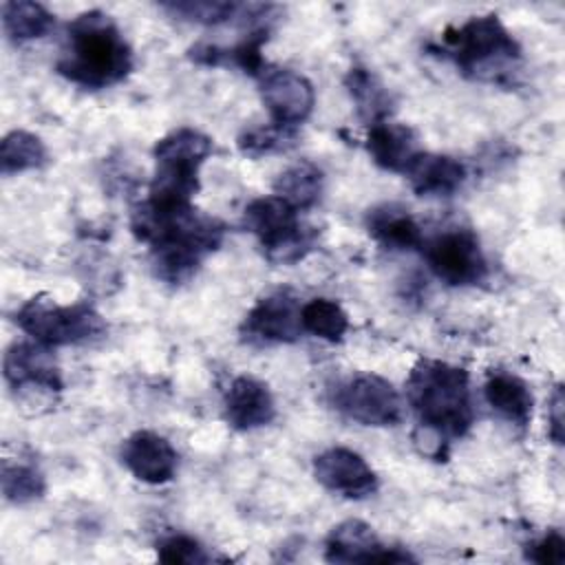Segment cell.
<instances>
[{"label": "cell", "mask_w": 565, "mask_h": 565, "mask_svg": "<svg viewBox=\"0 0 565 565\" xmlns=\"http://www.w3.org/2000/svg\"><path fill=\"white\" fill-rule=\"evenodd\" d=\"M294 132L289 128L276 126V124H260V126H252L247 130H243L236 139V146L243 154L247 157H263V154H271V152H280L287 146L294 143Z\"/></svg>", "instance_id": "obj_28"}, {"label": "cell", "mask_w": 565, "mask_h": 565, "mask_svg": "<svg viewBox=\"0 0 565 565\" xmlns=\"http://www.w3.org/2000/svg\"><path fill=\"white\" fill-rule=\"evenodd\" d=\"M2 494L9 503L24 505L35 499H40L46 490L44 475L38 470V466L29 461H11L2 459V475H0Z\"/></svg>", "instance_id": "obj_26"}, {"label": "cell", "mask_w": 565, "mask_h": 565, "mask_svg": "<svg viewBox=\"0 0 565 565\" xmlns=\"http://www.w3.org/2000/svg\"><path fill=\"white\" fill-rule=\"evenodd\" d=\"M243 225L256 236L265 258L274 265L300 263L316 249L318 230L276 194L258 196L243 210Z\"/></svg>", "instance_id": "obj_7"}, {"label": "cell", "mask_w": 565, "mask_h": 565, "mask_svg": "<svg viewBox=\"0 0 565 565\" xmlns=\"http://www.w3.org/2000/svg\"><path fill=\"white\" fill-rule=\"evenodd\" d=\"M212 154V139L192 128L181 126L163 135L154 148V172L148 196L163 205H188L199 192V170Z\"/></svg>", "instance_id": "obj_5"}, {"label": "cell", "mask_w": 565, "mask_h": 565, "mask_svg": "<svg viewBox=\"0 0 565 565\" xmlns=\"http://www.w3.org/2000/svg\"><path fill=\"white\" fill-rule=\"evenodd\" d=\"M406 399L417 415L413 435L417 450L446 461L452 439H461L475 422L468 371L444 360L422 358L406 377Z\"/></svg>", "instance_id": "obj_2"}, {"label": "cell", "mask_w": 565, "mask_h": 565, "mask_svg": "<svg viewBox=\"0 0 565 565\" xmlns=\"http://www.w3.org/2000/svg\"><path fill=\"white\" fill-rule=\"evenodd\" d=\"M256 79L271 124L296 130L313 113L316 90L302 73L267 66Z\"/></svg>", "instance_id": "obj_12"}, {"label": "cell", "mask_w": 565, "mask_h": 565, "mask_svg": "<svg viewBox=\"0 0 565 565\" xmlns=\"http://www.w3.org/2000/svg\"><path fill=\"white\" fill-rule=\"evenodd\" d=\"M2 371L15 397L26 406H46L64 388L51 347L35 340L13 342L4 351Z\"/></svg>", "instance_id": "obj_10"}, {"label": "cell", "mask_w": 565, "mask_h": 565, "mask_svg": "<svg viewBox=\"0 0 565 565\" xmlns=\"http://www.w3.org/2000/svg\"><path fill=\"white\" fill-rule=\"evenodd\" d=\"M135 64L117 22L99 11H82L66 24L55 71L82 88H108L124 82Z\"/></svg>", "instance_id": "obj_3"}, {"label": "cell", "mask_w": 565, "mask_h": 565, "mask_svg": "<svg viewBox=\"0 0 565 565\" xmlns=\"http://www.w3.org/2000/svg\"><path fill=\"white\" fill-rule=\"evenodd\" d=\"M55 24V15L40 2L9 0L2 2V29L9 40L26 42L44 38Z\"/></svg>", "instance_id": "obj_23"}, {"label": "cell", "mask_w": 565, "mask_h": 565, "mask_svg": "<svg viewBox=\"0 0 565 565\" xmlns=\"http://www.w3.org/2000/svg\"><path fill=\"white\" fill-rule=\"evenodd\" d=\"M563 386L558 384L550 399V413H547V435L556 446H563Z\"/></svg>", "instance_id": "obj_31"}, {"label": "cell", "mask_w": 565, "mask_h": 565, "mask_svg": "<svg viewBox=\"0 0 565 565\" xmlns=\"http://www.w3.org/2000/svg\"><path fill=\"white\" fill-rule=\"evenodd\" d=\"M223 415L234 430L247 433L274 422L276 402L263 380L236 375L223 395Z\"/></svg>", "instance_id": "obj_16"}, {"label": "cell", "mask_w": 565, "mask_h": 565, "mask_svg": "<svg viewBox=\"0 0 565 565\" xmlns=\"http://www.w3.org/2000/svg\"><path fill=\"white\" fill-rule=\"evenodd\" d=\"M130 232L150 247L152 271L168 285L188 282L225 238V225L192 203L163 205L150 199L132 210Z\"/></svg>", "instance_id": "obj_1"}, {"label": "cell", "mask_w": 565, "mask_h": 565, "mask_svg": "<svg viewBox=\"0 0 565 565\" xmlns=\"http://www.w3.org/2000/svg\"><path fill=\"white\" fill-rule=\"evenodd\" d=\"M313 477L322 488L347 499L371 497L380 486L377 475L366 459L344 446H331L316 455Z\"/></svg>", "instance_id": "obj_14"}, {"label": "cell", "mask_w": 565, "mask_h": 565, "mask_svg": "<svg viewBox=\"0 0 565 565\" xmlns=\"http://www.w3.org/2000/svg\"><path fill=\"white\" fill-rule=\"evenodd\" d=\"M324 558L329 563H415L417 558L402 547L380 541L373 527L360 519L338 523L324 541Z\"/></svg>", "instance_id": "obj_13"}, {"label": "cell", "mask_w": 565, "mask_h": 565, "mask_svg": "<svg viewBox=\"0 0 565 565\" xmlns=\"http://www.w3.org/2000/svg\"><path fill=\"white\" fill-rule=\"evenodd\" d=\"M157 558L168 565H203L212 556L207 550L188 534H170L157 543Z\"/></svg>", "instance_id": "obj_29"}, {"label": "cell", "mask_w": 565, "mask_h": 565, "mask_svg": "<svg viewBox=\"0 0 565 565\" xmlns=\"http://www.w3.org/2000/svg\"><path fill=\"white\" fill-rule=\"evenodd\" d=\"M364 227L369 236L391 252L422 249L424 232L413 214L397 203H382L366 212Z\"/></svg>", "instance_id": "obj_18"}, {"label": "cell", "mask_w": 565, "mask_h": 565, "mask_svg": "<svg viewBox=\"0 0 565 565\" xmlns=\"http://www.w3.org/2000/svg\"><path fill=\"white\" fill-rule=\"evenodd\" d=\"M170 15H177L179 20L216 26L223 22H230L238 15L241 4L227 2V0H170L159 4Z\"/></svg>", "instance_id": "obj_27"}, {"label": "cell", "mask_w": 565, "mask_h": 565, "mask_svg": "<svg viewBox=\"0 0 565 565\" xmlns=\"http://www.w3.org/2000/svg\"><path fill=\"white\" fill-rule=\"evenodd\" d=\"M302 331L327 340V342H342L349 331V316L340 302L331 298H311L300 309Z\"/></svg>", "instance_id": "obj_25"}, {"label": "cell", "mask_w": 565, "mask_h": 565, "mask_svg": "<svg viewBox=\"0 0 565 565\" xmlns=\"http://www.w3.org/2000/svg\"><path fill=\"white\" fill-rule=\"evenodd\" d=\"M344 86L355 104L358 117L366 126L380 124L391 117L395 106L393 95L375 73L364 66H351L344 75Z\"/></svg>", "instance_id": "obj_21"}, {"label": "cell", "mask_w": 565, "mask_h": 565, "mask_svg": "<svg viewBox=\"0 0 565 565\" xmlns=\"http://www.w3.org/2000/svg\"><path fill=\"white\" fill-rule=\"evenodd\" d=\"M331 406L351 422L362 426H397L404 419L399 391L382 375L353 373L329 388Z\"/></svg>", "instance_id": "obj_8"}, {"label": "cell", "mask_w": 565, "mask_h": 565, "mask_svg": "<svg viewBox=\"0 0 565 565\" xmlns=\"http://www.w3.org/2000/svg\"><path fill=\"white\" fill-rule=\"evenodd\" d=\"M439 44L441 55L472 79H501L521 60V44L497 13L472 15L459 26H446Z\"/></svg>", "instance_id": "obj_4"}, {"label": "cell", "mask_w": 565, "mask_h": 565, "mask_svg": "<svg viewBox=\"0 0 565 565\" xmlns=\"http://www.w3.org/2000/svg\"><path fill=\"white\" fill-rule=\"evenodd\" d=\"M322 190H324L322 170L309 159H302L285 168L274 181V194L298 212L311 210L320 201Z\"/></svg>", "instance_id": "obj_22"}, {"label": "cell", "mask_w": 565, "mask_h": 565, "mask_svg": "<svg viewBox=\"0 0 565 565\" xmlns=\"http://www.w3.org/2000/svg\"><path fill=\"white\" fill-rule=\"evenodd\" d=\"M366 152L377 168L404 174L422 152V146L417 132L411 126L384 119L369 126Z\"/></svg>", "instance_id": "obj_17"}, {"label": "cell", "mask_w": 565, "mask_h": 565, "mask_svg": "<svg viewBox=\"0 0 565 565\" xmlns=\"http://www.w3.org/2000/svg\"><path fill=\"white\" fill-rule=\"evenodd\" d=\"M525 558L539 565H563L565 563V536L558 530L545 532L541 539L525 547Z\"/></svg>", "instance_id": "obj_30"}, {"label": "cell", "mask_w": 565, "mask_h": 565, "mask_svg": "<svg viewBox=\"0 0 565 565\" xmlns=\"http://www.w3.org/2000/svg\"><path fill=\"white\" fill-rule=\"evenodd\" d=\"M300 309L302 305L291 289H276L271 294H265L245 313L238 327L241 340L252 347L296 342L302 333Z\"/></svg>", "instance_id": "obj_11"}, {"label": "cell", "mask_w": 565, "mask_h": 565, "mask_svg": "<svg viewBox=\"0 0 565 565\" xmlns=\"http://www.w3.org/2000/svg\"><path fill=\"white\" fill-rule=\"evenodd\" d=\"M404 177L419 196H452L466 181V166L450 154L422 150Z\"/></svg>", "instance_id": "obj_19"}, {"label": "cell", "mask_w": 565, "mask_h": 565, "mask_svg": "<svg viewBox=\"0 0 565 565\" xmlns=\"http://www.w3.org/2000/svg\"><path fill=\"white\" fill-rule=\"evenodd\" d=\"M49 161L44 141L29 130H11L0 143V170L2 174H15L38 170Z\"/></svg>", "instance_id": "obj_24"}, {"label": "cell", "mask_w": 565, "mask_h": 565, "mask_svg": "<svg viewBox=\"0 0 565 565\" xmlns=\"http://www.w3.org/2000/svg\"><path fill=\"white\" fill-rule=\"evenodd\" d=\"M15 324L31 340L51 349L93 344L108 333L106 320L93 305H60L46 294L31 296L20 305L15 311Z\"/></svg>", "instance_id": "obj_6"}, {"label": "cell", "mask_w": 565, "mask_h": 565, "mask_svg": "<svg viewBox=\"0 0 565 565\" xmlns=\"http://www.w3.org/2000/svg\"><path fill=\"white\" fill-rule=\"evenodd\" d=\"M422 254L428 269L450 287H475L488 278V258L470 227H448L424 238Z\"/></svg>", "instance_id": "obj_9"}, {"label": "cell", "mask_w": 565, "mask_h": 565, "mask_svg": "<svg viewBox=\"0 0 565 565\" xmlns=\"http://www.w3.org/2000/svg\"><path fill=\"white\" fill-rule=\"evenodd\" d=\"M486 402L494 413H499L505 422L525 428L532 422L534 395L525 380L508 371H494L488 375L483 384Z\"/></svg>", "instance_id": "obj_20"}, {"label": "cell", "mask_w": 565, "mask_h": 565, "mask_svg": "<svg viewBox=\"0 0 565 565\" xmlns=\"http://www.w3.org/2000/svg\"><path fill=\"white\" fill-rule=\"evenodd\" d=\"M119 459L135 479L148 486L172 481L179 468L177 450L154 430H135L128 435L119 446Z\"/></svg>", "instance_id": "obj_15"}]
</instances>
